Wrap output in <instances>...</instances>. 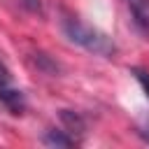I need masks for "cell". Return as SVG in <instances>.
<instances>
[{
  "mask_svg": "<svg viewBox=\"0 0 149 149\" xmlns=\"http://www.w3.org/2000/svg\"><path fill=\"white\" fill-rule=\"evenodd\" d=\"M9 86H12V74H9L7 65L0 61V91H5V88H9Z\"/></svg>",
  "mask_w": 149,
  "mask_h": 149,
  "instance_id": "cell-8",
  "label": "cell"
},
{
  "mask_svg": "<svg viewBox=\"0 0 149 149\" xmlns=\"http://www.w3.org/2000/svg\"><path fill=\"white\" fill-rule=\"evenodd\" d=\"M42 142H44L47 147H74V144H77V140H74L68 130H63V128H49V130L42 135Z\"/></svg>",
  "mask_w": 149,
  "mask_h": 149,
  "instance_id": "cell-5",
  "label": "cell"
},
{
  "mask_svg": "<svg viewBox=\"0 0 149 149\" xmlns=\"http://www.w3.org/2000/svg\"><path fill=\"white\" fill-rule=\"evenodd\" d=\"M0 102H2L12 114H21V112L26 109V95H23V91H19V88H14V86L0 91Z\"/></svg>",
  "mask_w": 149,
  "mask_h": 149,
  "instance_id": "cell-4",
  "label": "cell"
},
{
  "mask_svg": "<svg viewBox=\"0 0 149 149\" xmlns=\"http://www.w3.org/2000/svg\"><path fill=\"white\" fill-rule=\"evenodd\" d=\"M35 63H37V68H42V70H47V72H58V63H54V61H49L47 58V54H35Z\"/></svg>",
  "mask_w": 149,
  "mask_h": 149,
  "instance_id": "cell-6",
  "label": "cell"
},
{
  "mask_svg": "<svg viewBox=\"0 0 149 149\" xmlns=\"http://www.w3.org/2000/svg\"><path fill=\"white\" fill-rule=\"evenodd\" d=\"M137 135H140V137L149 144V116H144V121L137 126Z\"/></svg>",
  "mask_w": 149,
  "mask_h": 149,
  "instance_id": "cell-9",
  "label": "cell"
},
{
  "mask_svg": "<svg viewBox=\"0 0 149 149\" xmlns=\"http://www.w3.org/2000/svg\"><path fill=\"white\" fill-rule=\"evenodd\" d=\"M61 121H63V130H68L77 142L86 133V121L77 112H72V109H61Z\"/></svg>",
  "mask_w": 149,
  "mask_h": 149,
  "instance_id": "cell-3",
  "label": "cell"
},
{
  "mask_svg": "<svg viewBox=\"0 0 149 149\" xmlns=\"http://www.w3.org/2000/svg\"><path fill=\"white\" fill-rule=\"evenodd\" d=\"M135 28L149 37V0H126Z\"/></svg>",
  "mask_w": 149,
  "mask_h": 149,
  "instance_id": "cell-2",
  "label": "cell"
},
{
  "mask_svg": "<svg viewBox=\"0 0 149 149\" xmlns=\"http://www.w3.org/2000/svg\"><path fill=\"white\" fill-rule=\"evenodd\" d=\"M130 72L135 74V79L140 81V86H142L144 95L149 98V72H147V70H142V68H130Z\"/></svg>",
  "mask_w": 149,
  "mask_h": 149,
  "instance_id": "cell-7",
  "label": "cell"
},
{
  "mask_svg": "<svg viewBox=\"0 0 149 149\" xmlns=\"http://www.w3.org/2000/svg\"><path fill=\"white\" fill-rule=\"evenodd\" d=\"M61 26H63L65 37H68L70 42L79 44L81 49H86V51H91V54H95V56H102V58H112V56L116 54L114 40H112L109 35H105L102 30L84 23L81 19H77V16H65Z\"/></svg>",
  "mask_w": 149,
  "mask_h": 149,
  "instance_id": "cell-1",
  "label": "cell"
},
{
  "mask_svg": "<svg viewBox=\"0 0 149 149\" xmlns=\"http://www.w3.org/2000/svg\"><path fill=\"white\" fill-rule=\"evenodd\" d=\"M21 5L30 12H42V2L40 0H21Z\"/></svg>",
  "mask_w": 149,
  "mask_h": 149,
  "instance_id": "cell-10",
  "label": "cell"
}]
</instances>
